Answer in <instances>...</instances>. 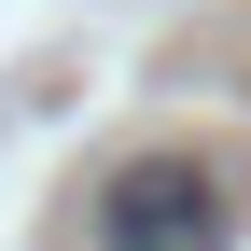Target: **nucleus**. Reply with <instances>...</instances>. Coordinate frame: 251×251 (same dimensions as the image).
Here are the masks:
<instances>
[{
  "label": "nucleus",
  "mask_w": 251,
  "mask_h": 251,
  "mask_svg": "<svg viewBox=\"0 0 251 251\" xmlns=\"http://www.w3.org/2000/svg\"><path fill=\"white\" fill-rule=\"evenodd\" d=\"M98 251H224V181L196 153H126L98 181Z\"/></svg>",
  "instance_id": "1"
}]
</instances>
